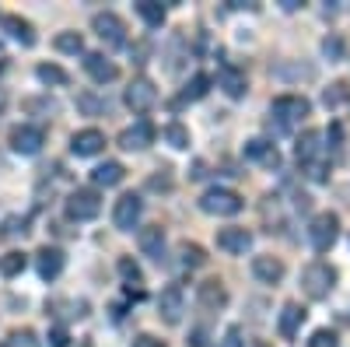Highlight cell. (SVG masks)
Listing matches in <instances>:
<instances>
[{
  "mask_svg": "<svg viewBox=\"0 0 350 347\" xmlns=\"http://www.w3.org/2000/svg\"><path fill=\"white\" fill-rule=\"evenodd\" d=\"M11 340H14V347H36V333L32 330H14Z\"/></svg>",
  "mask_w": 350,
  "mask_h": 347,
  "instance_id": "obj_40",
  "label": "cell"
},
{
  "mask_svg": "<svg viewBox=\"0 0 350 347\" xmlns=\"http://www.w3.org/2000/svg\"><path fill=\"white\" fill-rule=\"evenodd\" d=\"M137 246H140V253H144V256H151L154 264H161V259H165V228H161V224H148V228H140Z\"/></svg>",
  "mask_w": 350,
  "mask_h": 347,
  "instance_id": "obj_13",
  "label": "cell"
},
{
  "mask_svg": "<svg viewBox=\"0 0 350 347\" xmlns=\"http://www.w3.org/2000/svg\"><path fill=\"white\" fill-rule=\"evenodd\" d=\"M217 84L224 88V95H228V99H242V95L249 92V88H245V74H242V70H235V67H221Z\"/></svg>",
  "mask_w": 350,
  "mask_h": 347,
  "instance_id": "obj_23",
  "label": "cell"
},
{
  "mask_svg": "<svg viewBox=\"0 0 350 347\" xmlns=\"http://www.w3.org/2000/svg\"><path fill=\"white\" fill-rule=\"evenodd\" d=\"M323 133L319 130H305L301 137H298V144H295V155H298V162L301 165H315V162H323Z\"/></svg>",
  "mask_w": 350,
  "mask_h": 347,
  "instance_id": "obj_14",
  "label": "cell"
},
{
  "mask_svg": "<svg viewBox=\"0 0 350 347\" xmlns=\"http://www.w3.org/2000/svg\"><path fill=\"white\" fill-rule=\"evenodd\" d=\"M56 49H60V53H84V39L77 36V32H60V36H56Z\"/></svg>",
  "mask_w": 350,
  "mask_h": 347,
  "instance_id": "obj_32",
  "label": "cell"
},
{
  "mask_svg": "<svg viewBox=\"0 0 350 347\" xmlns=\"http://www.w3.org/2000/svg\"><path fill=\"white\" fill-rule=\"evenodd\" d=\"M4 28H8V36H11L14 42H21V46H36V32H32V25H28L25 18L8 14V18H4Z\"/></svg>",
  "mask_w": 350,
  "mask_h": 347,
  "instance_id": "obj_24",
  "label": "cell"
},
{
  "mask_svg": "<svg viewBox=\"0 0 350 347\" xmlns=\"http://www.w3.org/2000/svg\"><path fill=\"white\" fill-rule=\"evenodd\" d=\"M46 344H49V347H67V344H70V333H67L64 326H53L49 337H46Z\"/></svg>",
  "mask_w": 350,
  "mask_h": 347,
  "instance_id": "obj_38",
  "label": "cell"
},
{
  "mask_svg": "<svg viewBox=\"0 0 350 347\" xmlns=\"http://www.w3.org/2000/svg\"><path fill=\"white\" fill-rule=\"evenodd\" d=\"M189 347H203V344H207V340H203V330H193V337L186 340Z\"/></svg>",
  "mask_w": 350,
  "mask_h": 347,
  "instance_id": "obj_43",
  "label": "cell"
},
{
  "mask_svg": "<svg viewBox=\"0 0 350 347\" xmlns=\"http://www.w3.org/2000/svg\"><path fill=\"white\" fill-rule=\"evenodd\" d=\"M133 347H165V340H158V337H151V333H144V337L133 340Z\"/></svg>",
  "mask_w": 350,
  "mask_h": 347,
  "instance_id": "obj_41",
  "label": "cell"
},
{
  "mask_svg": "<svg viewBox=\"0 0 350 347\" xmlns=\"http://www.w3.org/2000/svg\"><path fill=\"white\" fill-rule=\"evenodd\" d=\"M308 99H301V95H280V99H273V105H270V127L277 130V133H291L295 130L305 116H308Z\"/></svg>",
  "mask_w": 350,
  "mask_h": 347,
  "instance_id": "obj_1",
  "label": "cell"
},
{
  "mask_svg": "<svg viewBox=\"0 0 350 347\" xmlns=\"http://www.w3.org/2000/svg\"><path fill=\"white\" fill-rule=\"evenodd\" d=\"M77 109L88 112V116H98L105 112V99H95V95H77Z\"/></svg>",
  "mask_w": 350,
  "mask_h": 347,
  "instance_id": "obj_33",
  "label": "cell"
},
{
  "mask_svg": "<svg viewBox=\"0 0 350 347\" xmlns=\"http://www.w3.org/2000/svg\"><path fill=\"white\" fill-rule=\"evenodd\" d=\"M137 14L148 21L151 28H161L165 25V8L158 4V0H137Z\"/></svg>",
  "mask_w": 350,
  "mask_h": 347,
  "instance_id": "obj_25",
  "label": "cell"
},
{
  "mask_svg": "<svg viewBox=\"0 0 350 347\" xmlns=\"http://www.w3.org/2000/svg\"><path fill=\"white\" fill-rule=\"evenodd\" d=\"M165 140L172 144V148L183 151V148H189V130H186L183 123H168V127H165Z\"/></svg>",
  "mask_w": 350,
  "mask_h": 347,
  "instance_id": "obj_31",
  "label": "cell"
},
{
  "mask_svg": "<svg viewBox=\"0 0 350 347\" xmlns=\"http://www.w3.org/2000/svg\"><path fill=\"white\" fill-rule=\"evenodd\" d=\"M98 211H102L98 190H74L67 196V214L74 221H92V218H98Z\"/></svg>",
  "mask_w": 350,
  "mask_h": 347,
  "instance_id": "obj_6",
  "label": "cell"
},
{
  "mask_svg": "<svg viewBox=\"0 0 350 347\" xmlns=\"http://www.w3.org/2000/svg\"><path fill=\"white\" fill-rule=\"evenodd\" d=\"M207 88H211V77H207V74H193V81L186 84V92H183V102L203 99V95H207Z\"/></svg>",
  "mask_w": 350,
  "mask_h": 347,
  "instance_id": "obj_29",
  "label": "cell"
},
{
  "mask_svg": "<svg viewBox=\"0 0 350 347\" xmlns=\"http://www.w3.org/2000/svg\"><path fill=\"white\" fill-rule=\"evenodd\" d=\"M120 274H123V281H126V284H140V281H144V274H140V267L133 264V259H130V256H123V259H120Z\"/></svg>",
  "mask_w": 350,
  "mask_h": 347,
  "instance_id": "obj_34",
  "label": "cell"
},
{
  "mask_svg": "<svg viewBox=\"0 0 350 347\" xmlns=\"http://www.w3.org/2000/svg\"><path fill=\"white\" fill-rule=\"evenodd\" d=\"M200 207L207 211V214H217V218H231V214L242 211V196L235 190L217 186V190H207V193L200 196Z\"/></svg>",
  "mask_w": 350,
  "mask_h": 347,
  "instance_id": "obj_4",
  "label": "cell"
},
{
  "mask_svg": "<svg viewBox=\"0 0 350 347\" xmlns=\"http://www.w3.org/2000/svg\"><path fill=\"white\" fill-rule=\"evenodd\" d=\"M217 347H242V330L239 326H228L224 337L217 340Z\"/></svg>",
  "mask_w": 350,
  "mask_h": 347,
  "instance_id": "obj_39",
  "label": "cell"
},
{
  "mask_svg": "<svg viewBox=\"0 0 350 347\" xmlns=\"http://www.w3.org/2000/svg\"><path fill=\"white\" fill-rule=\"evenodd\" d=\"M4 102H8V95H4V88H0V109H4Z\"/></svg>",
  "mask_w": 350,
  "mask_h": 347,
  "instance_id": "obj_44",
  "label": "cell"
},
{
  "mask_svg": "<svg viewBox=\"0 0 350 347\" xmlns=\"http://www.w3.org/2000/svg\"><path fill=\"white\" fill-rule=\"evenodd\" d=\"M36 74H39V81H42V84H56V88L70 81V77H67V70H64V67H56V64H39V67H36Z\"/></svg>",
  "mask_w": 350,
  "mask_h": 347,
  "instance_id": "obj_27",
  "label": "cell"
},
{
  "mask_svg": "<svg viewBox=\"0 0 350 347\" xmlns=\"http://www.w3.org/2000/svg\"><path fill=\"white\" fill-rule=\"evenodd\" d=\"M25 267H28V256L25 253H8L4 259H0V274H4V277H18Z\"/></svg>",
  "mask_w": 350,
  "mask_h": 347,
  "instance_id": "obj_30",
  "label": "cell"
},
{
  "mask_svg": "<svg viewBox=\"0 0 350 347\" xmlns=\"http://www.w3.org/2000/svg\"><path fill=\"white\" fill-rule=\"evenodd\" d=\"M0 347H4V344H0Z\"/></svg>",
  "mask_w": 350,
  "mask_h": 347,
  "instance_id": "obj_46",
  "label": "cell"
},
{
  "mask_svg": "<svg viewBox=\"0 0 350 347\" xmlns=\"http://www.w3.org/2000/svg\"><path fill=\"white\" fill-rule=\"evenodd\" d=\"M217 249H224L231 256H245L252 249V231H245V228H221L217 231Z\"/></svg>",
  "mask_w": 350,
  "mask_h": 347,
  "instance_id": "obj_12",
  "label": "cell"
},
{
  "mask_svg": "<svg viewBox=\"0 0 350 347\" xmlns=\"http://www.w3.org/2000/svg\"><path fill=\"white\" fill-rule=\"evenodd\" d=\"M148 186H151V190H168V186H172V179H168V176H154Z\"/></svg>",
  "mask_w": 350,
  "mask_h": 347,
  "instance_id": "obj_42",
  "label": "cell"
},
{
  "mask_svg": "<svg viewBox=\"0 0 350 347\" xmlns=\"http://www.w3.org/2000/svg\"><path fill=\"white\" fill-rule=\"evenodd\" d=\"M36 267H39V277L42 281H56V277H60V270H64V253L56 249V246H42L36 253Z\"/></svg>",
  "mask_w": 350,
  "mask_h": 347,
  "instance_id": "obj_16",
  "label": "cell"
},
{
  "mask_svg": "<svg viewBox=\"0 0 350 347\" xmlns=\"http://www.w3.org/2000/svg\"><path fill=\"white\" fill-rule=\"evenodd\" d=\"M323 56H326V60L329 64H336V60H343V56H347V42H343V36H326L323 39Z\"/></svg>",
  "mask_w": 350,
  "mask_h": 347,
  "instance_id": "obj_28",
  "label": "cell"
},
{
  "mask_svg": "<svg viewBox=\"0 0 350 347\" xmlns=\"http://www.w3.org/2000/svg\"><path fill=\"white\" fill-rule=\"evenodd\" d=\"M183 312H186L183 287L179 284H168L165 292H161V298H158V316H161L168 326H175V323H183Z\"/></svg>",
  "mask_w": 350,
  "mask_h": 347,
  "instance_id": "obj_9",
  "label": "cell"
},
{
  "mask_svg": "<svg viewBox=\"0 0 350 347\" xmlns=\"http://www.w3.org/2000/svg\"><path fill=\"white\" fill-rule=\"evenodd\" d=\"M179 264L183 267H203V264H207V253H203L196 242H183L179 246Z\"/></svg>",
  "mask_w": 350,
  "mask_h": 347,
  "instance_id": "obj_26",
  "label": "cell"
},
{
  "mask_svg": "<svg viewBox=\"0 0 350 347\" xmlns=\"http://www.w3.org/2000/svg\"><path fill=\"white\" fill-rule=\"evenodd\" d=\"M105 148V133L102 130H77L74 137H70V151L77 155V158H92V155H98Z\"/></svg>",
  "mask_w": 350,
  "mask_h": 347,
  "instance_id": "obj_15",
  "label": "cell"
},
{
  "mask_svg": "<svg viewBox=\"0 0 350 347\" xmlns=\"http://www.w3.org/2000/svg\"><path fill=\"white\" fill-rule=\"evenodd\" d=\"M123 176H126V168L120 162H102V165L92 168V183L95 186H120Z\"/></svg>",
  "mask_w": 350,
  "mask_h": 347,
  "instance_id": "obj_22",
  "label": "cell"
},
{
  "mask_svg": "<svg viewBox=\"0 0 350 347\" xmlns=\"http://www.w3.org/2000/svg\"><path fill=\"white\" fill-rule=\"evenodd\" d=\"M245 158H249V162H259V165H267V168H277V165H280V151H277V144L259 140V137L245 144Z\"/></svg>",
  "mask_w": 350,
  "mask_h": 347,
  "instance_id": "obj_17",
  "label": "cell"
},
{
  "mask_svg": "<svg viewBox=\"0 0 350 347\" xmlns=\"http://www.w3.org/2000/svg\"><path fill=\"white\" fill-rule=\"evenodd\" d=\"M305 309L298 305V302H287L284 309H280V320H277V330H280V337H295L298 330H301V323H305Z\"/></svg>",
  "mask_w": 350,
  "mask_h": 347,
  "instance_id": "obj_19",
  "label": "cell"
},
{
  "mask_svg": "<svg viewBox=\"0 0 350 347\" xmlns=\"http://www.w3.org/2000/svg\"><path fill=\"white\" fill-rule=\"evenodd\" d=\"M92 28H95V36H98L109 49H116V46L126 42V25H123L120 14H112V11L95 14V18H92Z\"/></svg>",
  "mask_w": 350,
  "mask_h": 347,
  "instance_id": "obj_5",
  "label": "cell"
},
{
  "mask_svg": "<svg viewBox=\"0 0 350 347\" xmlns=\"http://www.w3.org/2000/svg\"><path fill=\"white\" fill-rule=\"evenodd\" d=\"M84 70L92 74V81H98V84H109V81H116V64L112 60H105L102 53H84Z\"/></svg>",
  "mask_w": 350,
  "mask_h": 347,
  "instance_id": "obj_18",
  "label": "cell"
},
{
  "mask_svg": "<svg viewBox=\"0 0 350 347\" xmlns=\"http://www.w3.org/2000/svg\"><path fill=\"white\" fill-rule=\"evenodd\" d=\"M336 235H340V218L336 214H315L312 218V224H308V242H312V249L315 253H329V246L336 242Z\"/></svg>",
  "mask_w": 350,
  "mask_h": 347,
  "instance_id": "obj_3",
  "label": "cell"
},
{
  "mask_svg": "<svg viewBox=\"0 0 350 347\" xmlns=\"http://www.w3.org/2000/svg\"><path fill=\"white\" fill-rule=\"evenodd\" d=\"M140 214H144V200H140L137 193H126V196L116 200L112 221H116V228H120V231H133L137 221H140Z\"/></svg>",
  "mask_w": 350,
  "mask_h": 347,
  "instance_id": "obj_8",
  "label": "cell"
},
{
  "mask_svg": "<svg viewBox=\"0 0 350 347\" xmlns=\"http://www.w3.org/2000/svg\"><path fill=\"white\" fill-rule=\"evenodd\" d=\"M18 231H21V235L28 231V228H25V218H8V221H4V231H0V235H4V239H14Z\"/></svg>",
  "mask_w": 350,
  "mask_h": 347,
  "instance_id": "obj_37",
  "label": "cell"
},
{
  "mask_svg": "<svg viewBox=\"0 0 350 347\" xmlns=\"http://www.w3.org/2000/svg\"><path fill=\"white\" fill-rule=\"evenodd\" d=\"M308 347H340V340H336L333 330H315L312 340H308Z\"/></svg>",
  "mask_w": 350,
  "mask_h": 347,
  "instance_id": "obj_35",
  "label": "cell"
},
{
  "mask_svg": "<svg viewBox=\"0 0 350 347\" xmlns=\"http://www.w3.org/2000/svg\"><path fill=\"white\" fill-rule=\"evenodd\" d=\"M154 102H158L154 81H151V77H133L130 88H126V105H130L133 112H151Z\"/></svg>",
  "mask_w": 350,
  "mask_h": 347,
  "instance_id": "obj_7",
  "label": "cell"
},
{
  "mask_svg": "<svg viewBox=\"0 0 350 347\" xmlns=\"http://www.w3.org/2000/svg\"><path fill=\"white\" fill-rule=\"evenodd\" d=\"M301 287H305V295L312 302H323V298L333 295V287H336V270L329 264H323V259H315V264H308L305 274H301Z\"/></svg>",
  "mask_w": 350,
  "mask_h": 347,
  "instance_id": "obj_2",
  "label": "cell"
},
{
  "mask_svg": "<svg viewBox=\"0 0 350 347\" xmlns=\"http://www.w3.org/2000/svg\"><path fill=\"white\" fill-rule=\"evenodd\" d=\"M196 298H200V305H203V309L217 312V309H224L228 292H224V284H221V281H203V284L196 287Z\"/></svg>",
  "mask_w": 350,
  "mask_h": 347,
  "instance_id": "obj_20",
  "label": "cell"
},
{
  "mask_svg": "<svg viewBox=\"0 0 350 347\" xmlns=\"http://www.w3.org/2000/svg\"><path fill=\"white\" fill-rule=\"evenodd\" d=\"M151 144H154V127L148 120H140V123H133V127H126L120 133V148L123 151H144V148H151Z\"/></svg>",
  "mask_w": 350,
  "mask_h": 347,
  "instance_id": "obj_11",
  "label": "cell"
},
{
  "mask_svg": "<svg viewBox=\"0 0 350 347\" xmlns=\"http://www.w3.org/2000/svg\"><path fill=\"white\" fill-rule=\"evenodd\" d=\"M8 144H11V151H18V155H39L42 144H46V133H42V127H14Z\"/></svg>",
  "mask_w": 350,
  "mask_h": 347,
  "instance_id": "obj_10",
  "label": "cell"
},
{
  "mask_svg": "<svg viewBox=\"0 0 350 347\" xmlns=\"http://www.w3.org/2000/svg\"><path fill=\"white\" fill-rule=\"evenodd\" d=\"M256 347H270V344H256Z\"/></svg>",
  "mask_w": 350,
  "mask_h": 347,
  "instance_id": "obj_45",
  "label": "cell"
},
{
  "mask_svg": "<svg viewBox=\"0 0 350 347\" xmlns=\"http://www.w3.org/2000/svg\"><path fill=\"white\" fill-rule=\"evenodd\" d=\"M252 274L262 284H277L284 277V264H280L277 256H252Z\"/></svg>",
  "mask_w": 350,
  "mask_h": 347,
  "instance_id": "obj_21",
  "label": "cell"
},
{
  "mask_svg": "<svg viewBox=\"0 0 350 347\" xmlns=\"http://www.w3.org/2000/svg\"><path fill=\"white\" fill-rule=\"evenodd\" d=\"M343 99H347V84H343V81H336L333 88H329V92L323 95V102H326V105H340Z\"/></svg>",
  "mask_w": 350,
  "mask_h": 347,
  "instance_id": "obj_36",
  "label": "cell"
}]
</instances>
